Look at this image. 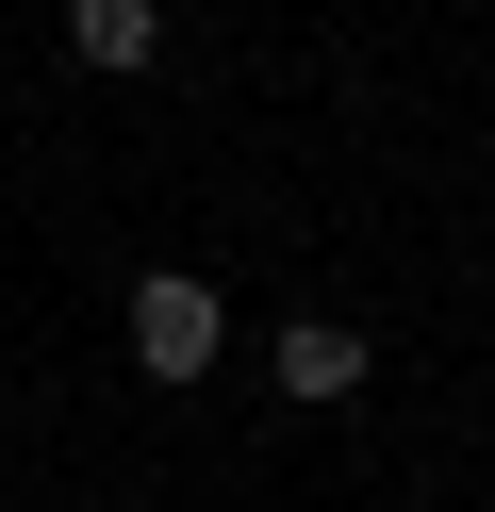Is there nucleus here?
Wrapping results in <instances>:
<instances>
[{
	"label": "nucleus",
	"mask_w": 495,
	"mask_h": 512,
	"mask_svg": "<svg viewBox=\"0 0 495 512\" xmlns=\"http://www.w3.org/2000/svg\"><path fill=\"white\" fill-rule=\"evenodd\" d=\"M215 347H231V314H215V281H198V265H149V281H132V364H149L165 397L215 380Z\"/></svg>",
	"instance_id": "1"
},
{
	"label": "nucleus",
	"mask_w": 495,
	"mask_h": 512,
	"mask_svg": "<svg viewBox=\"0 0 495 512\" xmlns=\"http://www.w3.org/2000/svg\"><path fill=\"white\" fill-rule=\"evenodd\" d=\"M363 364H380V347H363L347 314H281V397H297V413H347Z\"/></svg>",
	"instance_id": "2"
},
{
	"label": "nucleus",
	"mask_w": 495,
	"mask_h": 512,
	"mask_svg": "<svg viewBox=\"0 0 495 512\" xmlns=\"http://www.w3.org/2000/svg\"><path fill=\"white\" fill-rule=\"evenodd\" d=\"M66 50L83 67H165V0H66Z\"/></svg>",
	"instance_id": "3"
}]
</instances>
